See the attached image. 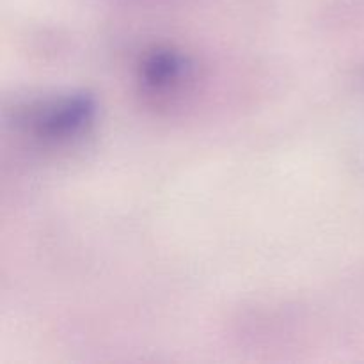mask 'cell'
Wrapping results in <instances>:
<instances>
[{"label": "cell", "mask_w": 364, "mask_h": 364, "mask_svg": "<svg viewBox=\"0 0 364 364\" xmlns=\"http://www.w3.org/2000/svg\"><path fill=\"white\" fill-rule=\"evenodd\" d=\"M95 116L96 102L89 95L64 96L36 114L34 132L45 141H70L85 132Z\"/></svg>", "instance_id": "cell-1"}, {"label": "cell", "mask_w": 364, "mask_h": 364, "mask_svg": "<svg viewBox=\"0 0 364 364\" xmlns=\"http://www.w3.org/2000/svg\"><path fill=\"white\" fill-rule=\"evenodd\" d=\"M188 60L174 50H156L146 57L141 68V77L148 87L167 89L180 82L188 71Z\"/></svg>", "instance_id": "cell-2"}]
</instances>
